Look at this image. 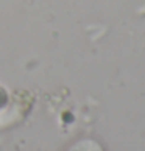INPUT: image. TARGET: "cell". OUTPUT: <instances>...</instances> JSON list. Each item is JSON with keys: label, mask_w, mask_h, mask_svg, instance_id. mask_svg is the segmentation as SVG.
Segmentation results:
<instances>
[{"label": "cell", "mask_w": 145, "mask_h": 151, "mask_svg": "<svg viewBox=\"0 0 145 151\" xmlns=\"http://www.w3.org/2000/svg\"><path fill=\"white\" fill-rule=\"evenodd\" d=\"M70 151H102L100 147L92 142V140H83V142H78L75 147H72Z\"/></svg>", "instance_id": "1"}]
</instances>
